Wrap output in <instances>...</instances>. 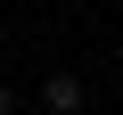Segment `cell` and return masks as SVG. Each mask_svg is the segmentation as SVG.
<instances>
[{
  "label": "cell",
  "instance_id": "2",
  "mask_svg": "<svg viewBox=\"0 0 123 115\" xmlns=\"http://www.w3.org/2000/svg\"><path fill=\"white\" fill-rule=\"evenodd\" d=\"M8 107H17V90H8V82H0V115H8Z\"/></svg>",
  "mask_w": 123,
  "mask_h": 115
},
{
  "label": "cell",
  "instance_id": "1",
  "mask_svg": "<svg viewBox=\"0 0 123 115\" xmlns=\"http://www.w3.org/2000/svg\"><path fill=\"white\" fill-rule=\"evenodd\" d=\"M41 107H49V115H82V82H74V74H49V82H41Z\"/></svg>",
  "mask_w": 123,
  "mask_h": 115
}]
</instances>
